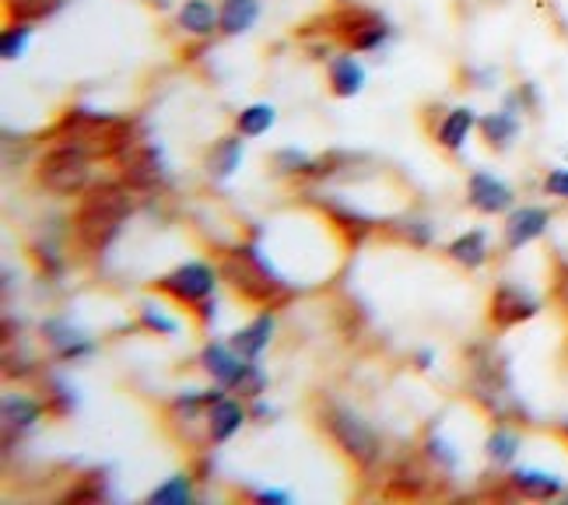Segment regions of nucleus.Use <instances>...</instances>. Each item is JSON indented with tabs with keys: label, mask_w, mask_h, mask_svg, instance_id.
<instances>
[{
	"label": "nucleus",
	"mask_w": 568,
	"mask_h": 505,
	"mask_svg": "<svg viewBox=\"0 0 568 505\" xmlns=\"http://www.w3.org/2000/svg\"><path fill=\"white\" fill-rule=\"evenodd\" d=\"M551 299L558 310L568 316V260H558L555 263V277H551Z\"/></svg>",
	"instance_id": "nucleus-40"
},
{
	"label": "nucleus",
	"mask_w": 568,
	"mask_h": 505,
	"mask_svg": "<svg viewBox=\"0 0 568 505\" xmlns=\"http://www.w3.org/2000/svg\"><path fill=\"white\" fill-rule=\"evenodd\" d=\"M393 235L400 239V243H410V246H428L432 243V222L428 218H418V214H407L400 222L389 225Z\"/></svg>",
	"instance_id": "nucleus-34"
},
{
	"label": "nucleus",
	"mask_w": 568,
	"mask_h": 505,
	"mask_svg": "<svg viewBox=\"0 0 568 505\" xmlns=\"http://www.w3.org/2000/svg\"><path fill=\"white\" fill-rule=\"evenodd\" d=\"M120 162V180L134 190V193H148L165 183V159L162 148L151 141H138L126 155L116 159Z\"/></svg>",
	"instance_id": "nucleus-11"
},
{
	"label": "nucleus",
	"mask_w": 568,
	"mask_h": 505,
	"mask_svg": "<svg viewBox=\"0 0 568 505\" xmlns=\"http://www.w3.org/2000/svg\"><path fill=\"white\" fill-rule=\"evenodd\" d=\"M239 165H243V134L217 138L207 148V155H204V169H207L211 180H217V183L232 180V175L239 172Z\"/></svg>",
	"instance_id": "nucleus-21"
},
{
	"label": "nucleus",
	"mask_w": 568,
	"mask_h": 505,
	"mask_svg": "<svg viewBox=\"0 0 568 505\" xmlns=\"http://www.w3.org/2000/svg\"><path fill=\"white\" fill-rule=\"evenodd\" d=\"M323 26H326L323 36L337 39L341 47L352 50V53H376L393 36L389 21L373 8H341L334 14H326Z\"/></svg>",
	"instance_id": "nucleus-7"
},
{
	"label": "nucleus",
	"mask_w": 568,
	"mask_h": 505,
	"mask_svg": "<svg viewBox=\"0 0 568 505\" xmlns=\"http://www.w3.org/2000/svg\"><path fill=\"white\" fill-rule=\"evenodd\" d=\"M253 498L256 502H288V495H284V492H267V488L264 492H253Z\"/></svg>",
	"instance_id": "nucleus-42"
},
{
	"label": "nucleus",
	"mask_w": 568,
	"mask_h": 505,
	"mask_svg": "<svg viewBox=\"0 0 568 505\" xmlns=\"http://www.w3.org/2000/svg\"><path fill=\"white\" fill-rule=\"evenodd\" d=\"M190 316L196 320V326H204V331H207V326L217 320V302H214V295H211V299H204L201 305H196V310H193Z\"/></svg>",
	"instance_id": "nucleus-41"
},
{
	"label": "nucleus",
	"mask_w": 568,
	"mask_h": 505,
	"mask_svg": "<svg viewBox=\"0 0 568 505\" xmlns=\"http://www.w3.org/2000/svg\"><path fill=\"white\" fill-rule=\"evenodd\" d=\"M523 450V435L513 422H495V428L488 432L485 438V456H488V464L498 467V471H506L516 464V456Z\"/></svg>",
	"instance_id": "nucleus-24"
},
{
	"label": "nucleus",
	"mask_w": 568,
	"mask_h": 505,
	"mask_svg": "<svg viewBox=\"0 0 568 505\" xmlns=\"http://www.w3.org/2000/svg\"><path fill=\"white\" fill-rule=\"evenodd\" d=\"M274 120H277V109L271 102H253L246 109H239L235 134H243V138H264L267 130L274 127Z\"/></svg>",
	"instance_id": "nucleus-28"
},
{
	"label": "nucleus",
	"mask_w": 568,
	"mask_h": 505,
	"mask_svg": "<svg viewBox=\"0 0 568 505\" xmlns=\"http://www.w3.org/2000/svg\"><path fill=\"white\" fill-rule=\"evenodd\" d=\"M243 355L229 344V341H207L204 347H201V355H196V365H201V372L211 380V383H217V386H225V390H232V383H235V376H239V368H243Z\"/></svg>",
	"instance_id": "nucleus-19"
},
{
	"label": "nucleus",
	"mask_w": 568,
	"mask_h": 505,
	"mask_svg": "<svg viewBox=\"0 0 568 505\" xmlns=\"http://www.w3.org/2000/svg\"><path fill=\"white\" fill-rule=\"evenodd\" d=\"M316 425L320 432L331 438L334 450L347 459L352 467L358 471H373L379 464V456H383V443H379V435L376 428L368 425L362 414H355L352 407H344V404H323L320 414H316Z\"/></svg>",
	"instance_id": "nucleus-5"
},
{
	"label": "nucleus",
	"mask_w": 568,
	"mask_h": 505,
	"mask_svg": "<svg viewBox=\"0 0 568 505\" xmlns=\"http://www.w3.org/2000/svg\"><path fill=\"white\" fill-rule=\"evenodd\" d=\"M467 208L477 214H509L516 208V193L506 180H498L488 169H474L467 175Z\"/></svg>",
	"instance_id": "nucleus-12"
},
{
	"label": "nucleus",
	"mask_w": 568,
	"mask_h": 505,
	"mask_svg": "<svg viewBox=\"0 0 568 505\" xmlns=\"http://www.w3.org/2000/svg\"><path fill=\"white\" fill-rule=\"evenodd\" d=\"M271 337H274V316H271V310H264L256 320H250L246 326H239V331L229 337V344L243 358H260L271 347Z\"/></svg>",
	"instance_id": "nucleus-23"
},
{
	"label": "nucleus",
	"mask_w": 568,
	"mask_h": 505,
	"mask_svg": "<svg viewBox=\"0 0 568 505\" xmlns=\"http://www.w3.org/2000/svg\"><path fill=\"white\" fill-rule=\"evenodd\" d=\"M95 477H99V471L84 474L81 488H71L68 495H63V502H99V498H105V481H102V485H95Z\"/></svg>",
	"instance_id": "nucleus-39"
},
{
	"label": "nucleus",
	"mask_w": 568,
	"mask_h": 505,
	"mask_svg": "<svg viewBox=\"0 0 568 505\" xmlns=\"http://www.w3.org/2000/svg\"><path fill=\"white\" fill-rule=\"evenodd\" d=\"M506 488L513 498H523V502H555L565 495V481L540 467H513L506 474Z\"/></svg>",
	"instance_id": "nucleus-13"
},
{
	"label": "nucleus",
	"mask_w": 568,
	"mask_h": 505,
	"mask_svg": "<svg viewBox=\"0 0 568 505\" xmlns=\"http://www.w3.org/2000/svg\"><path fill=\"white\" fill-rule=\"evenodd\" d=\"M477 113L470 105H453L446 109V113L439 117V123L432 127V141L439 144L446 155H460V151L467 148L470 134L477 130Z\"/></svg>",
	"instance_id": "nucleus-17"
},
{
	"label": "nucleus",
	"mask_w": 568,
	"mask_h": 505,
	"mask_svg": "<svg viewBox=\"0 0 568 505\" xmlns=\"http://www.w3.org/2000/svg\"><path fill=\"white\" fill-rule=\"evenodd\" d=\"M92 162L95 159L78 144L50 141V148L36 162V183L50 196H81L92 186Z\"/></svg>",
	"instance_id": "nucleus-6"
},
{
	"label": "nucleus",
	"mask_w": 568,
	"mask_h": 505,
	"mask_svg": "<svg viewBox=\"0 0 568 505\" xmlns=\"http://www.w3.org/2000/svg\"><path fill=\"white\" fill-rule=\"evenodd\" d=\"M540 190L548 193V196H555V201H565L568 204V165H555V169L544 172Z\"/></svg>",
	"instance_id": "nucleus-38"
},
{
	"label": "nucleus",
	"mask_w": 568,
	"mask_h": 505,
	"mask_svg": "<svg viewBox=\"0 0 568 505\" xmlns=\"http://www.w3.org/2000/svg\"><path fill=\"white\" fill-rule=\"evenodd\" d=\"M477 134H480V141H485L488 151H495V155H506V151L516 144V138L523 134V113L516 105L501 102V109L485 113L477 120Z\"/></svg>",
	"instance_id": "nucleus-15"
},
{
	"label": "nucleus",
	"mask_w": 568,
	"mask_h": 505,
	"mask_svg": "<svg viewBox=\"0 0 568 505\" xmlns=\"http://www.w3.org/2000/svg\"><path fill=\"white\" fill-rule=\"evenodd\" d=\"M425 456H428L432 464L439 467V471H446V474H453V471H456V464H460V456H456V453H453V446H449V443H443L439 435H432L428 443H425Z\"/></svg>",
	"instance_id": "nucleus-37"
},
{
	"label": "nucleus",
	"mask_w": 568,
	"mask_h": 505,
	"mask_svg": "<svg viewBox=\"0 0 568 505\" xmlns=\"http://www.w3.org/2000/svg\"><path fill=\"white\" fill-rule=\"evenodd\" d=\"M217 284H222L217 267H211V263H204V260H186V263H180V267H172L169 274L151 281L148 292H155V295L169 299L172 305H180V310L193 313L204 299L214 295Z\"/></svg>",
	"instance_id": "nucleus-8"
},
{
	"label": "nucleus",
	"mask_w": 568,
	"mask_h": 505,
	"mask_svg": "<svg viewBox=\"0 0 568 505\" xmlns=\"http://www.w3.org/2000/svg\"><path fill=\"white\" fill-rule=\"evenodd\" d=\"M50 141L78 144L81 151H89L92 159H120L144 138H141L138 120L99 113V109H84V105H71V109H63L60 120L53 123Z\"/></svg>",
	"instance_id": "nucleus-4"
},
{
	"label": "nucleus",
	"mask_w": 568,
	"mask_h": 505,
	"mask_svg": "<svg viewBox=\"0 0 568 505\" xmlns=\"http://www.w3.org/2000/svg\"><path fill=\"white\" fill-rule=\"evenodd\" d=\"M217 274L222 284L239 299L253 305V310H277V305L292 302L295 289L277 274L271 256L256 243H235L217 260Z\"/></svg>",
	"instance_id": "nucleus-3"
},
{
	"label": "nucleus",
	"mask_w": 568,
	"mask_h": 505,
	"mask_svg": "<svg viewBox=\"0 0 568 505\" xmlns=\"http://www.w3.org/2000/svg\"><path fill=\"white\" fill-rule=\"evenodd\" d=\"M467 397L477 411H485L491 422L530 425V411L519 401L513 365L495 341H477L467 347Z\"/></svg>",
	"instance_id": "nucleus-1"
},
{
	"label": "nucleus",
	"mask_w": 568,
	"mask_h": 505,
	"mask_svg": "<svg viewBox=\"0 0 568 505\" xmlns=\"http://www.w3.org/2000/svg\"><path fill=\"white\" fill-rule=\"evenodd\" d=\"M260 21V0H222L217 4V32L246 36Z\"/></svg>",
	"instance_id": "nucleus-26"
},
{
	"label": "nucleus",
	"mask_w": 568,
	"mask_h": 505,
	"mask_svg": "<svg viewBox=\"0 0 568 505\" xmlns=\"http://www.w3.org/2000/svg\"><path fill=\"white\" fill-rule=\"evenodd\" d=\"M267 383L271 380H267L264 365H260L256 358H246L229 393H235V397H243V401H256V397H264V393H267Z\"/></svg>",
	"instance_id": "nucleus-31"
},
{
	"label": "nucleus",
	"mask_w": 568,
	"mask_h": 505,
	"mask_svg": "<svg viewBox=\"0 0 568 505\" xmlns=\"http://www.w3.org/2000/svg\"><path fill=\"white\" fill-rule=\"evenodd\" d=\"M63 8H68V0H4L8 21H32V26L60 14Z\"/></svg>",
	"instance_id": "nucleus-29"
},
{
	"label": "nucleus",
	"mask_w": 568,
	"mask_h": 505,
	"mask_svg": "<svg viewBox=\"0 0 568 505\" xmlns=\"http://www.w3.org/2000/svg\"><path fill=\"white\" fill-rule=\"evenodd\" d=\"M42 404H47V414H50V418H68V414L78 407V397H74V390H71L68 383L50 380V383H47V397H42Z\"/></svg>",
	"instance_id": "nucleus-35"
},
{
	"label": "nucleus",
	"mask_w": 568,
	"mask_h": 505,
	"mask_svg": "<svg viewBox=\"0 0 568 505\" xmlns=\"http://www.w3.org/2000/svg\"><path fill=\"white\" fill-rule=\"evenodd\" d=\"M32 32H36L32 21H8L4 32H0V57H4L8 63L26 57V47H29Z\"/></svg>",
	"instance_id": "nucleus-33"
},
{
	"label": "nucleus",
	"mask_w": 568,
	"mask_h": 505,
	"mask_svg": "<svg viewBox=\"0 0 568 505\" xmlns=\"http://www.w3.org/2000/svg\"><path fill=\"white\" fill-rule=\"evenodd\" d=\"M123 180H102L92 183L78 196V208L71 214V243L81 256H102L116 243L130 211H134V196Z\"/></svg>",
	"instance_id": "nucleus-2"
},
{
	"label": "nucleus",
	"mask_w": 568,
	"mask_h": 505,
	"mask_svg": "<svg viewBox=\"0 0 568 505\" xmlns=\"http://www.w3.org/2000/svg\"><path fill=\"white\" fill-rule=\"evenodd\" d=\"M446 256L456 263V267L464 271H480L485 263L491 260V246H488V232L485 229H470V232H460L446 246Z\"/></svg>",
	"instance_id": "nucleus-22"
},
{
	"label": "nucleus",
	"mask_w": 568,
	"mask_h": 505,
	"mask_svg": "<svg viewBox=\"0 0 568 505\" xmlns=\"http://www.w3.org/2000/svg\"><path fill=\"white\" fill-rule=\"evenodd\" d=\"M138 326L148 334H159V337H172L180 331V323L165 316L162 310H155V305H141V316H138Z\"/></svg>",
	"instance_id": "nucleus-36"
},
{
	"label": "nucleus",
	"mask_w": 568,
	"mask_h": 505,
	"mask_svg": "<svg viewBox=\"0 0 568 505\" xmlns=\"http://www.w3.org/2000/svg\"><path fill=\"white\" fill-rule=\"evenodd\" d=\"M540 310H544V302L527 289V284L498 281L488 295V326L495 334H509L516 326L537 320Z\"/></svg>",
	"instance_id": "nucleus-9"
},
{
	"label": "nucleus",
	"mask_w": 568,
	"mask_h": 505,
	"mask_svg": "<svg viewBox=\"0 0 568 505\" xmlns=\"http://www.w3.org/2000/svg\"><path fill=\"white\" fill-rule=\"evenodd\" d=\"M42 341H47L50 355L57 362H68V365L95 355V341L89 334H81L78 326L68 323V320H47V323H42Z\"/></svg>",
	"instance_id": "nucleus-14"
},
{
	"label": "nucleus",
	"mask_w": 568,
	"mask_h": 505,
	"mask_svg": "<svg viewBox=\"0 0 568 505\" xmlns=\"http://www.w3.org/2000/svg\"><path fill=\"white\" fill-rule=\"evenodd\" d=\"M250 422V407L243 404V397H225L222 401H214L207 407V425H204V438L211 446H222L229 443V438L243 428Z\"/></svg>",
	"instance_id": "nucleus-18"
},
{
	"label": "nucleus",
	"mask_w": 568,
	"mask_h": 505,
	"mask_svg": "<svg viewBox=\"0 0 568 505\" xmlns=\"http://www.w3.org/2000/svg\"><path fill=\"white\" fill-rule=\"evenodd\" d=\"M176 26L193 39H211L217 32V8L211 0H186L176 11Z\"/></svg>",
	"instance_id": "nucleus-27"
},
{
	"label": "nucleus",
	"mask_w": 568,
	"mask_h": 505,
	"mask_svg": "<svg viewBox=\"0 0 568 505\" xmlns=\"http://www.w3.org/2000/svg\"><path fill=\"white\" fill-rule=\"evenodd\" d=\"M193 474H172L165 485H159L148 495V505H190L193 502Z\"/></svg>",
	"instance_id": "nucleus-32"
},
{
	"label": "nucleus",
	"mask_w": 568,
	"mask_h": 505,
	"mask_svg": "<svg viewBox=\"0 0 568 505\" xmlns=\"http://www.w3.org/2000/svg\"><path fill=\"white\" fill-rule=\"evenodd\" d=\"M555 222V211L544 208V204H523V208H513L506 214V222H501V250L506 253H519L527 250L530 243L548 235Z\"/></svg>",
	"instance_id": "nucleus-10"
},
{
	"label": "nucleus",
	"mask_w": 568,
	"mask_h": 505,
	"mask_svg": "<svg viewBox=\"0 0 568 505\" xmlns=\"http://www.w3.org/2000/svg\"><path fill=\"white\" fill-rule=\"evenodd\" d=\"M42 414H47V404L36 401V397H26V393H11V397H4V432H8V438L14 432L26 435L29 428H36L42 422Z\"/></svg>",
	"instance_id": "nucleus-25"
},
{
	"label": "nucleus",
	"mask_w": 568,
	"mask_h": 505,
	"mask_svg": "<svg viewBox=\"0 0 568 505\" xmlns=\"http://www.w3.org/2000/svg\"><path fill=\"white\" fill-rule=\"evenodd\" d=\"M558 435L568 443V418H561V422H558Z\"/></svg>",
	"instance_id": "nucleus-44"
},
{
	"label": "nucleus",
	"mask_w": 568,
	"mask_h": 505,
	"mask_svg": "<svg viewBox=\"0 0 568 505\" xmlns=\"http://www.w3.org/2000/svg\"><path fill=\"white\" fill-rule=\"evenodd\" d=\"M326 88L334 99H355L365 88V68L355 60L352 50H344L337 57L326 60Z\"/></svg>",
	"instance_id": "nucleus-20"
},
{
	"label": "nucleus",
	"mask_w": 568,
	"mask_h": 505,
	"mask_svg": "<svg viewBox=\"0 0 568 505\" xmlns=\"http://www.w3.org/2000/svg\"><path fill=\"white\" fill-rule=\"evenodd\" d=\"M320 208H323L326 222L334 225V232L341 235V243H344L347 250H358V246L365 243V239H368V235H373V232L379 229V222H376V218L362 214L358 208L344 204V201H323Z\"/></svg>",
	"instance_id": "nucleus-16"
},
{
	"label": "nucleus",
	"mask_w": 568,
	"mask_h": 505,
	"mask_svg": "<svg viewBox=\"0 0 568 505\" xmlns=\"http://www.w3.org/2000/svg\"><path fill=\"white\" fill-rule=\"evenodd\" d=\"M432 365V351H418V368H428Z\"/></svg>",
	"instance_id": "nucleus-43"
},
{
	"label": "nucleus",
	"mask_w": 568,
	"mask_h": 505,
	"mask_svg": "<svg viewBox=\"0 0 568 505\" xmlns=\"http://www.w3.org/2000/svg\"><path fill=\"white\" fill-rule=\"evenodd\" d=\"M271 165L277 175H292V180H313V172H316V159L305 155L298 148H277L271 155Z\"/></svg>",
	"instance_id": "nucleus-30"
}]
</instances>
